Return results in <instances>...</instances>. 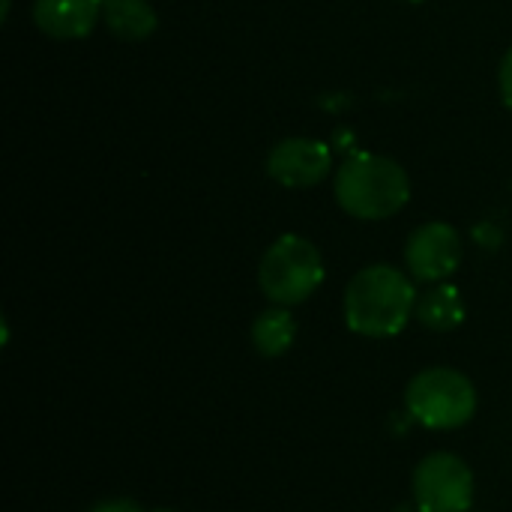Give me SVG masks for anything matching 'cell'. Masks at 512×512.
Returning a JSON list of instances; mask_svg holds the SVG:
<instances>
[{"label": "cell", "mask_w": 512, "mask_h": 512, "mask_svg": "<svg viewBox=\"0 0 512 512\" xmlns=\"http://www.w3.org/2000/svg\"><path fill=\"white\" fill-rule=\"evenodd\" d=\"M417 312V291L408 273L390 264L363 267L345 288V324L366 339H390Z\"/></svg>", "instance_id": "obj_1"}, {"label": "cell", "mask_w": 512, "mask_h": 512, "mask_svg": "<svg viewBox=\"0 0 512 512\" xmlns=\"http://www.w3.org/2000/svg\"><path fill=\"white\" fill-rule=\"evenodd\" d=\"M336 204L366 222H381L396 216L411 201L408 171L381 153H354L336 168Z\"/></svg>", "instance_id": "obj_2"}, {"label": "cell", "mask_w": 512, "mask_h": 512, "mask_svg": "<svg viewBox=\"0 0 512 512\" xmlns=\"http://www.w3.org/2000/svg\"><path fill=\"white\" fill-rule=\"evenodd\" d=\"M405 408L414 423L432 432H453L474 420L477 414V387L468 375L435 366L411 378L405 390Z\"/></svg>", "instance_id": "obj_3"}, {"label": "cell", "mask_w": 512, "mask_h": 512, "mask_svg": "<svg viewBox=\"0 0 512 512\" xmlns=\"http://www.w3.org/2000/svg\"><path fill=\"white\" fill-rule=\"evenodd\" d=\"M324 282V258L318 246L300 234L279 237L258 264V285L276 306H297L309 300Z\"/></svg>", "instance_id": "obj_4"}, {"label": "cell", "mask_w": 512, "mask_h": 512, "mask_svg": "<svg viewBox=\"0 0 512 512\" xmlns=\"http://www.w3.org/2000/svg\"><path fill=\"white\" fill-rule=\"evenodd\" d=\"M414 507L420 512H471L474 474L456 453H432L414 471Z\"/></svg>", "instance_id": "obj_5"}, {"label": "cell", "mask_w": 512, "mask_h": 512, "mask_svg": "<svg viewBox=\"0 0 512 512\" xmlns=\"http://www.w3.org/2000/svg\"><path fill=\"white\" fill-rule=\"evenodd\" d=\"M405 264L417 282H444L462 264V237L447 222L420 225L405 243Z\"/></svg>", "instance_id": "obj_6"}, {"label": "cell", "mask_w": 512, "mask_h": 512, "mask_svg": "<svg viewBox=\"0 0 512 512\" xmlns=\"http://www.w3.org/2000/svg\"><path fill=\"white\" fill-rule=\"evenodd\" d=\"M333 171V150L318 138H282L267 153V174L288 189L318 186Z\"/></svg>", "instance_id": "obj_7"}, {"label": "cell", "mask_w": 512, "mask_h": 512, "mask_svg": "<svg viewBox=\"0 0 512 512\" xmlns=\"http://www.w3.org/2000/svg\"><path fill=\"white\" fill-rule=\"evenodd\" d=\"M102 18V0H36L33 24L51 39H81Z\"/></svg>", "instance_id": "obj_8"}, {"label": "cell", "mask_w": 512, "mask_h": 512, "mask_svg": "<svg viewBox=\"0 0 512 512\" xmlns=\"http://www.w3.org/2000/svg\"><path fill=\"white\" fill-rule=\"evenodd\" d=\"M102 21L123 42H141L159 24L147 0H102Z\"/></svg>", "instance_id": "obj_9"}, {"label": "cell", "mask_w": 512, "mask_h": 512, "mask_svg": "<svg viewBox=\"0 0 512 512\" xmlns=\"http://www.w3.org/2000/svg\"><path fill=\"white\" fill-rule=\"evenodd\" d=\"M417 318L435 333H450L465 321V300L456 285L438 282L417 300Z\"/></svg>", "instance_id": "obj_10"}, {"label": "cell", "mask_w": 512, "mask_h": 512, "mask_svg": "<svg viewBox=\"0 0 512 512\" xmlns=\"http://www.w3.org/2000/svg\"><path fill=\"white\" fill-rule=\"evenodd\" d=\"M297 336V321L288 306H273L261 312L252 324V345L261 357H282Z\"/></svg>", "instance_id": "obj_11"}, {"label": "cell", "mask_w": 512, "mask_h": 512, "mask_svg": "<svg viewBox=\"0 0 512 512\" xmlns=\"http://www.w3.org/2000/svg\"><path fill=\"white\" fill-rule=\"evenodd\" d=\"M498 87H501V99L512 111V48L501 60V72H498Z\"/></svg>", "instance_id": "obj_12"}, {"label": "cell", "mask_w": 512, "mask_h": 512, "mask_svg": "<svg viewBox=\"0 0 512 512\" xmlns=\"http://www.w3.org/2000/svg\"><path fill=\"white\" fill-rule=\"evenodd\" d=\"M90 512H144L135 501L129 498H111V501H99L96 507H90Z\"/></svg>", "instance_id": "obj_13"}, {"label": "cell", "mask_w": 512, "mask_h": 512, "mask_svg": "<svg viewBox=\"0 0 512 512\" xmlns=\"http://www.w3.org/2000/svg\"><path fill=\"white\" fill-rule=\"evenodd\" d=\"M396 512H420V510H417V507H399Z\"/></svg>", "instance_id": "obj_14"}, {"label": "cell", "mask_w": 512, "mask_h": 512, "mask_svg": "<svg viewBox=\"0 0 512 512\" xmlns=\"http://www.w3.org/2000/svg\"><path fill=\"white\" fill-rule=\"evenodd\" d=\"M153 512H177V510H153Z\"/></svg>", "instance_id": "obj_15"}, {"label": "cell", "mask_w": 512, "mask_h": 512, "mask_svg": "<svg viewBox=\"0 0 512 512\" xmlns=\"http://www.w3.org/2000/svg\"><path fill=\"white\" fill-rule=\"evenodd\" d=\"M408 3H423V0H408Z\"/></svg>", "instance_id": "obj_16"}]
</instances>
